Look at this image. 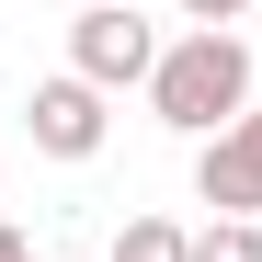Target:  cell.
Wrapping results in <instances>:
<instances>
[{"instance_id":"8","label":"cell","mask_w":262,"mask_h":262,"mask_svg":"<svg viewBox=\"0 0 262 262\" xmlns=\"http://www.w3.org/2000/svg\"><path fill=\"white\" fill-rule=\"evenodd\" d=\"M228 137H239V148H251V160H262V103H251V114H239V125H228Z\"/></svg>"},{"instance_id":"2","label":"cell","mask_w":262,"mask_h":262,"mask_svg":"<svg viewBox=\"0 0 262 262\" xmlns=\"http://www.w3.org/2000/svg\"><path fill=\"white\" fill-rule=\"evenodd\" d=\"M160 69V34L137 23V0H103V12L69 23V80H92V92H125V80Z\"/></svg>"},{"instance_id":"9","label":"cell","mask_w":262,"mask_h":262,"mask_svg":"<svg viewBox=\"0 0 262 262\" xmlns=\"http://www.w3.org/2000/svg\"><path fill=\"white\" fill-rule=\"evenodd\" d=\"M0 262H34V239H23V228H0Z\"/></svg>"},{"instance_id":"6","label":"cell","mask_w":262,"mask_h":262,"mask_svg":"<svg viewBox=\"0 0 262 262\" xmlns=\"http://www.w3.org/2000/svg\"><path fill=\"white\" fill-rule=\"evenodd\" d=\"M194 262H262V216H216L194 239Z\"/></svg>"},{"instance_id":"1","label":"cell","mask_w":262,"mask_h":262,"mask_svg":"<svg viewBox=\"0 0 262 262\" xmlns=\"http://www.w3.org/2000/svg\"><path fill=\"white\" fill-rule=\"evenodd\" d=\"M148 114L171 125V137H228V125L251 114V46L239 34H183V46H160L148 69Z\"/></svg>"},{"instance_id":"7","label":"cell","mask_w":262,"mask_h":262,"mask_svg":"<svg viewBox=\"0 0 262 262\" xmlns=\"http://www.w3.org/2000/svg\"><path fill=\"white\" fill-rule=\"evenodd\" d=\"M239 12H251V0H183V23H194V34H228Z\"/></svg>"},{"instance_id":"4","label":"cell","mask_w":262,"mask_h":262,"mask_svg":"<svg viewBox=\"0 0 262 262\" xmlns=\"http://www.w3.org/2000/svg\"><path fill=\"white\" fill-rule=\"evenodd\" d=\"M194 194H205L216 216H262V160H251L239 137H205V148H194Z\"/></svg>"},{"instance_id":"10","label":"cell","mask_w":262,"mask_h":262,"mask_svg":"<svg viewBox=\"0 0 262 262\" xmlns=\"http://www.w3.org/2000/svg\"><path fill=\"white\" fill-rule=\"evenodd\" d=\"M80 12H103V0H80Z\"/></svg>"},{"instance_id":"3","label":"cell","mask_w":262,"mask_h":262,"mask_svg":"<svg viewBox=\"0 0 262 262\" xmlns=\"http://www.w3.org/2000/svg\"><path fill=\"white\" fill-rule=\"evenodd\" d=\"M23 125H34V148H46V160H92V148L114 137V114H103V92H92V80H34Z\"/></svg>"},{"instance_id":"5","label":"cell","mask_w":262,"mask_h":262,"mask_svg":"<svg viewBox=\"0 0 262 262\" xmlns=\"http://www.w3.org/2000/svg\"><path fill=\"white\" fill-rule=\"evenodd\" d=\"M114 262H194V239L171 228V216H125V228H114Z\"/></svg>"}]
</instances>
